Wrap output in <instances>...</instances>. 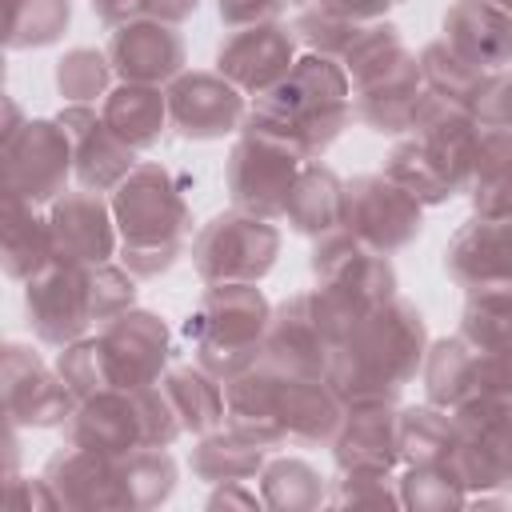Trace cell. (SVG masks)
Instances as JSON below:
<instances>
[{
  "label": "cell",
  "mask_w": 512,
  "mask_h": 512,
  "mask_svg": "<svg viewBox=\"0 0 512 512\" xmlns=\"http://www.w3.org/2000/svg\"><path fill=\"white\" fill-rule=\"evenodd\" d=\"M428 344L432 340L416 304H408L404 296H392L356 320V328L332 356L328 380L348 408L396 404L400 388L424 368Z\"/></svg>",
  "instance_id": "cell-1"
},
{
  "label": "cell",
  "mask_w": 512,
  "mask_h": 512,
  "mask_svg": "<svg viewBox=\"0 0 512 512\" xmlns=\"http://www.w3.org/2000/svg\"><path fill=\"white\" fill-rule=\"evenodd\" d=\"M168 368V328L144 308H128L116 320L100 324L96 336H84L56 356L60 380L76 400L104 388H148L160 384Z\"/></svg>",
  "instance_id": "cell-2"
},
{
  "label": "cell",
  "mask_w": 512,
  "mask_h": 512,
  "mask_svg": "<svg viewBox=\"0 0 512 512\" xmlns=\"http://www.w3.org/2000/svg\"><path fill=\"white\" fill-rule=\"evenodd\" d=\"M112 216L120 232V264L136 280L168 272L192 236V208L164 164H136L112 192Z\"/></svg>",
  "instance_id": "cell-3"
},
{
  "label": "cell",
  "mask_w": 512,
  "mask_h": 512,
  "mask_svg": "<svg viewBox=\"0 0 512 512\" xmlns=\"http://www.w3.org/2000/svg\"><path fill=\"white\" fill-rule=\"evenodd\" d=\"M252 112L292 132L316 156L352 120V80L340 60L304 52L272 88L252 96Z\"/></svg>",
  "instance_id": "cell-4"
},
{
  "label": "cell",
  "mask_w": 512,
  "mask_h": 512,
  "mask_svg": "<svg viewBox=\"0 0 512 512\" xmlns=\"http://www.w3.org/2000/svg\"><path fill=\"white\" fill-rule=\"evenodd\" d=\"M68 444L124 456L136 448H172L184 436V424L160 384L148 388H104L76 400L68 424Z\"/></svg>",
  "instance_id": "cell-5"
},
{
  "label": "cell",
  "mask_w": 512,
  "mask_h": 512,
  "mask_svg": "<svg viewBox=\"0 0 512 512\" xmlns=\"http://www.w3.org/2000/svg\"><path fill=\"white\" fill-rule=\"evenodd\" d=\"M272 308L256 284H204L200 304L184 320V336L196 348V364L216 380H228L264 360Z\"/></svg>",
  "instance_id": "cell-6"
},
{
  "label": "cell",
  "mask_w": 512,
  "mask_h": 512,
  "mask_svg": "<svg viewBox=\"0 0 512 512\" xmlns=\"http://www.w3.org/2000/svg\"><path fill=\"white\" fill-rule=\"evenodd\" d=\"M308 160H312L308 148L292 132H284L280 124H272L248 108V116L236 132V144L228 152V164H224V184L232 192V208H244V212L268 216V220L284 216L292 184Z\"/></svg>",
  "instance_id": "cell-7"
},
{
  "label": "cell",
  "mask_w": 512,
  "mask_h": 512,
  "mask_svg": "<svg viewBox=\"0 0 512 512\" xmlns=\"http://www.w3.org/2000/svg\"><path fill=\"white\" fill-rule=\"evenodd\" d=\"M356 320L360 316L344 308L336 296H328L324 288L296 292L272 308L264 360L288 376H328L332 356L348 340Z\"/></svg>",
  "instance_id": "cell-8"
},
{
  "label": "cell",
  "mask_w": 512,
  "mask_h": 512,
  "mask_svg": "<svg viewBox=\"0 0 512 512\" xmlns=\"http://www.w3.org/2000/svg\"><path fill=\"white\" fill-rule=\"evenodd\" d=\"M420 376L428 400L448 412H464L480 404H512V352L476 344L460 332L428 344Z\"/></svg>",
  "instance_id": "cell-9"
},
{
  "label": "cell",
  "mask_w": 512,
  "mask_h": 512,
  "mask_svg": "<svg viewBox=\"0 0 512 512\" xmlns=\"http://www.w3.org/2000/svg\"><path fill=\"white\" fill-rule=\"evenodd\" d=\"M280 256V228L268 216L228 208L192 236V268L204 284H260Z\"/></svg>",
  "instance_id": "cell-10"
},
{
  "label": "cell",
  "mask_w": 512,
  "mask_h": 512,
  "mask_svg": "<svg viewBox=\"0 0 512 512\" xmlns=\"http://www.w3.org/2000/svg\"><path fill=\"white\" fill-rule=\"evenodd\" d=\"M24 312L40 344L68 348L104 324L100 308V276L96 264H64L52 260L40 276L28 280Z\"/></svg>",
  "instance_id": "cell-11"
},
{
  "label": "cell",
  "mask_w": 512,
  "mask_h": 512,
  "mask_svg": "<svg viewBox=\"0 0 512 512\" xmlns=\"http://www.w3.org/2000/svg\"><path fill=\"white\" fill-rule=\"evenodd\" d=\"M312 276H316V288L336 296L356 316H368L372 308H380L384 300L396 296V272L388 264V252L356 240L344 228L316 240Z\"/></svg>",
  "instance_id": "cell-12"
},
{
  "label": "cell",
  "mask_w": 512,
  "mask_h": 512,
  "mask_svg": "<svg viewBox=\"0 0 512 512\" xmlns=\"http://www.w3.org/2000/svg\"><path fill=\"white\" fill-rule=\"evenodd\" d=\"M340 228L392 256L420 236L424 204L404 184H396L388 172H368V176H356L344 184V224Z\"/></svg>",
  "instance_id": "cell-13"
},
{
  "label": "cell",
  "mask_w": 512,
  "mask_h": 512,
  "mask_svg": "<svg viewBox=\"0 0 512 512\" xmlns=\"http://www.w3.org/2000/svg\"><path fill=\"white\" fill-rule=\"evenodd\" d=\"M348 80H352V120H360L380 136H400L412 128L416 108L424 100V76L416 52L396 48L392 56Z\"/></svg>",
  "instance_id": "cell-14"
},
{
  "label": "cell",
  "mask_w": 512,
  "mask_h": 512,
  "mask_svg": "<svg viewBox=\"0 0 512 512\" xmlns=\"http://www.w3.org/2000/svg\"><path fill=\"white\" fill-rule=\"evenodd\" d=\"M4 172L8 192L44 204L64 196L68 176H76L72 164V140L60 120H24V128L4 140Z\"/></svg>",
  "instance_id": "cell-15"
},
{
  "label": "cell",
  "mask_w": 512,
  "mask_h": 512,
  "mask_svg": "<svg viewBox=\"0 0 512 512\" xmlns=\"http://www.w3.org/2000/svg\"><path fill=\"white\" fill-rule=\"evenodd\" d=\"M456 452L452 464L468 488H512V404H480L452 412Z\"/></svg>",
  "instance_id": "cell-16"
},
{
  "label": "cell",
  "mask_w": 512,
  "mask_h": 512,
  "mask_svg": "<svg viewBox=\"0 0 512 512\" xmlns=\"http://www.w3.org/2000/svg\"><path fill=\"white\" fill-rule=\"evenodd\" d=\"M164 92H168L172 128L184 140H220L228 132H240V124L248 116L244 92L232 80H224L220 72L184 68Z\"/></svg>",
  "instance_id": "cell-17"
},
{
  "label": "cell",
  "mask_w": 512,
  "mask_h": 512,
  "mask_svg": "<svg viewBox=\"0 0 512 512\" xmlns=\"http://www.w3.org/2000/svg\"><path fill=\"white\" fill-rule=\"evenodd\" d=\"M52 248L64 264H108L120 252V232L112 216V200L92 188H76L52 200L48 212Z\"/></svg>",
  "instance_id": "cell-18"
},
{
  "label": "cell",
  "mask_w": 512,
  "mask_h": 512,
  "mask_svg": "<svg viewBox=\"0 0 512 512\" xmlns=\"http://www.w3.org/2000/svg\"><path fill=\"white\" fill-rule=\"evenodd\" d=\"M104 52L116 68V80H124V84L168 88L188 64V48H184L180 28L164 24V20H152V16L112 28Z\"/></svg>",
  "instance_id": "cell-19"
},
{
  "label": "cell",
  "mask_w": 512,
  "mask_h": 512,
  "mask_svg": "<svg viewBox=\"0 0 512 512\" xmlns=\"http://www.w3.org/2000/svg\"><path fill=\"white\" fill-rule=\"evenodd\" d=\"M4 408H8V420L20 428L28 424L52 428V424H68L76 396L60 380V372L48 368L32 348L8 344L4 348Z\"/></svg>",
  "instance_id": "cell-20"
},
{
  "label": "cell",
  "mask_w": 512,
  "mask_h": 512,
  "mask_svg": "<svg viewBox=\"0 0 512 512\" xmlns=\"http://www.w3.org/2000/svg\"><path fill=\"white\" fill-rule=\"evenodd\" d=\"M296 44V32L276 20L232 28L216 52V72L232 80L244 96H260L296 64Z\"/></svg>",
  "instance_id": "cell-21"
},
{
  "label": "cell",
  "mask_w": 512,
  "mask_h": 512,
  "mask_svg": "<svg viewBox=\"0 0 512 512\" xmlns=\"http://www.w3.org/2000/svg\"><path fill=\"white\" fill-rule=\"evenodd\" d=\"M60 124L72 140V164H76V180L80 188H92V192H116L128 172L140 164L136 160V148H128L112 124L104 120V112H96L92 104H68L60 112Z\"/></svg>",
  "instance_id": "cell-22"
},
{
  "label": "cell",
  "mask_w": 512,
  "mask_h": 512,
  "mask_svg": "<svg viewBox=\"0 0 512 512\" xmlns=\"http://www.w3.org/2000/svg\"><path fill=\"white\" fill-rule=\"evenodd\" d=\"M284 380L268 360H256L252 368L236 372L224 380V428L236 436L260 444V448H280L284 444V420H280V400H284Z\"/></svg>",
  "instance_id": "cell-23"
},
{
  "label": "cell",
  "mask_w": 512,
  "mask_h": 512,
  "mask_svg": "<svg viewBox=\"0 0 512 512\" xmlns=\"http://www.w3.org/2000/svg\"><path fill=\"white\" fill-rule=\"evenodd\" d=\"M44 480L60 508H128L116 456L68 444L48 460Z\"/></svg>",
  "instance_id": "cell-24"
},
{
  "label": "cell",
  "mask_w": 512,
  "mask_h": 512,
  "mask_svg": "<svg viewBox=\"0 0 512 512\" xmlns=\"http://www.w3.org/2000/svg\"><path fill=\"white\" fill-rule=\"evenodd\" d=\"M444 268L464 292L512 280V216L468 220L452 236V244L444 252Z\"/></svg>",
  "instance_id": "cell-25"
},
{
  "label": "cell",
  "mask_w": 512,
  "mask_h": 512,
  "mask_svg": "<svg viewBox=\"0 0 512 512\" xmlns=\"http://www.w3.org/2000/svg\"><path fill=\"white\" fill-rule=\"evenodd\" d=\"M332 456L340 472H392L400 464V412L396 404H360L348 408Z\"/></svg>",
  "instance_id": "cell-26"
},
{
  "label": "cell",
  "mask_w": 512,
  "mask_h": 512,
  "mask_svg": "<svg viewBox=\"0 0 512 512\" xmlns=\"http://www.w3.org/2000/svg\"><path fill=\"white\" fill-rule=\"evenodd\" d=\"M440 40L484 72H512V16L484 0H456L444 12Z\"/></svg>",
  "instance_id": "cell-27"
},
{
  "label": "cell",
  "mask_w": 512,
  "mask_h": 512,
  "mask_svg": "<svg viewBox=\"0 0 512 512\" xmlns=\"http://www.w3.org/2000/svg\"><path fill=\"white\" fill-rule=\"evenodd\" d=\"M348 416L344 396L332 388L328 376H288L280 420H284V444L292 448H320L336 440L340 424Z\"/></svg>",
  "instance_id": "cell-28"
},
{
  "label": "cell",
  "mask_w": 512,
  "mask_h": 512,
  "mask_svg": "<svg viewBox=\"0 0 512 512\" xmlns=\"http://www.w3.org/2000/svg\"><path fill=\"white\" fill-rule=\"evenodd\" d=\"M104 120L112 124V132L136 148V152H148L160 144V136L172 128V116H168V92L156 88V84H124L116 80V88L104 96L100 104Z\"/></svg>",
  "instance_id": "cell-29"
},
{
  "label": "cell",
  "mask_w": 512,
  "mask_h": 512,
  "mask_svg": "<svg viewBox=\"0 0 512 512\" xmlns=\"http://www.w3.org/2000/svg\"><path fill=\"white\" fill-rule=\"evenodd\" d=\"M284 220L292 232L312 236V240L336 232L344 224V180L328 164L308 160L292 184V196L284 204Z\"/></svg>",
  "instance_id": "cell-30"
},
{
  "label": "cell",
  "mask_w": 512,
  "mask_h": 512,
  "mask_svg": "<svg viewBox=\"0 0 512 512\" xmlns=\"http://www.w3.org/2000/svg\"><path fill=\"white\" fill-rule=\"evenodd\" d=\"M468 196L476 216H512V132L508 128L480 124L472 172H468Z\"/></svg>",
  "instance_id": "cell-31"
},
{
  "label": "cell",
  "mask_w": 512,
  "mask_h": 512,
  "mask_svg": "<svg viewBox=\"0 0 512 512\" xmlns=\"http://www.w3.org/2000/svg\"><path fill=\"white\" fill-rule=\"evenodd\" d=\"M56 260L52 228L36 216V204L8 192L4 196V272L12 280H32Z\"/></svg>",
  "instance_id": "cell-32"
},
{
  "label": "cell",
  "mask_w": 512,
  "mask_h": 512,
  "mask_svg": "<svg viewBox=\"0 0 512 512\" xmlns=\"http://www.w3.org/2000/svg\"><path fill=\"white\" fill-rule=\"evenodd\" d=\"M384 172H388L396 184H404L420 204H444V200H452L456 192H468V180H464L448 160H440L428 144H420L412 132H408V140H400V144L392 148Z\"/></svg>",
  "instance_id": "cell-33"
},
{
  "label": "cell",
  "mask_w": 512,
  "mask_h": 512,
  "mask_svg": "<svg viewBox=\"0 0 512 512\" xmlns=\"http://www.w3.org/2000/svg\"><path fill=\"white\" fill-rule=\"evenodd\" d=\"M160 388L168 392L184 432L208 436V432L224 428V380H216L208 368H200V364L168 368L160 376Z\"/></svg>",
  "instance_id": "cell-34"
},
{
  "label": "cell",
  "mask_w": 512,
  "mask_h": 512,
  "mask_svg": "<svg viewBox=\"0 0 512 512\" xmlns=\"http://www.w3.org/2000/svg\"><path fill=\"white\" fill-rule=\"evenodd\" d=\"M268 448L236 436L232 428H216L200 436L192 448V476L204 484H232V480H256L260 468L268 464Z\"/></svg>",
  "instance_id": "cell-35"
},
{
  "label": "cell",
  "mask_w": 512,
  "mask_h": 512,
  "mask_svg": "<svg viewBox=\"0 0 512 512\" xmlns=\"http://www.w3.org/2000/svg\"><path fill=\"white\" fill-rule=\"evenodd\" d=\"M420 76H424V92L476 112V104H480V96H484V88L496 72H484L472 60H464L456 48H448L444 40H432L420 52Z\"/></svg>",
  "instance_id": "cell-36"
},
{
  "label": "cell",
  "mask_w": 512,
  "mask_h": 512,
  "mask_svg": "<svg viewBox=\"0 0 512 512\" xmlns=\"http://www.w3.org/2000/svg\"><path fill=\"white\" fill-rule=\"evenodd\" d=\"M456 452V416L440 404L400 408V464H440Z\"/></svg>",
  "instance_id": "cell-37"
},
{
  "label": "cell",
  "mask_w": 512,
  "mask_h": 512,
  "mask_svg": "<svg viewBox=\"0 0 512 512\" xmlns=\"http://www.w3.org/2000/svg\"><path fill=\"white\" fill-rule=\"evenodd\" d=\"M256 480H260V496H264L268 508L296 512V508H320L328 500L320 472L308 460H300V456H276V460H268Z\"/></svg>",
  "instance_id": "cell-38"
},
{
  "label": "cell",
  "mask_w": 512,
  "mask_h": 512,
  "mask_svg": "<svg viewBox=\"0 0 512 512\" xmlns=\"http://www.w3.org/2000/svg\"><path fill=\"white\" fill-rule=\"evenodd\" d=\"M464 296L468 300H464V316H460V336L512 352V280L468 288Z\"/></svg>",
  "instance_id": "cell-39"
},
{
  "label": "cell",
  "mask_w": 512,
  "mask_h": 512,
  "mask_svg": "<svg viewBox=\"0 0 512 512\" xmlns=\"http://www.w3.org/2000/svg\"><path fill=\"white\" fill-rule=\"evenodd\" d=\"M116 464H120L128 508H152L168 500L176 488V460L168 456V448H136L116 456Z\"/></svg>",
  "instance_id": "cell-40"
},
{
  "label": "cell",
  "mask_w": 512,
  "mask_h": 512,
  "mask_svg": "<svg viewBox=\"0 0 512 512\" xmlns=\"http://www.w3.org/2000/svg\"><path fill=\"white\" fill-rule=\"evenodd\" d=\"M72 20V0H8V48H44L56 44Z\"/></svg>",
  "instance_id": "cell-41"
},
{
  "label": "cell",
  "mask_w": 512,
  "mask_h": 512,
  "mask_svg": "<svg viewBox=\"0 0 512 512\" xmlns=\"http://www.w3.org/2000/svg\"><path fill=\"white\" fill-rule=\"evenodd\" d=\"M56 88L68 104H96L116 88V68L108 60V52L72 48L56 64Z\"/></svg>",
  "instance_id": "cell-42"
},
{
  "label": "cell",
  "mask_w": 512,
  "mask_h": 512,
  "mask_svg": "<svg viewBox=\"0 0 512 512\" xmlns=\"http://www.w3.org/2000/svg\"><path fill=\"white\" fill-rule=\"evenodd\" d=\"M372 24V20H368ZM364 20H352V16H340V12H332V8H324V4H300V12H296V20H292V32H296V40L308 48V52H320V56H332V60H340L348 48H352V40L368 28Z\"/></svg>",
  "instance_id": "cell-43"
},
{
  "label": "cell",
  "mask_w": 512,
  "mask_h": 512,
  "mask_svg": "<svg viewBox=\"0 0 512 512\" xmlns=\"http://www.w3.org/2000/svg\"><path fill=\"white\" fill-rule=\"evenodd\" d=\"M396 484H400V504L408 508H456L468 500V484L452 460L412 464Z\"/></svg>",
  "instance_id": "cell-44"
},
{
  "label": "cell",
  "mask_w": 512,
  "mask_h": 512,
  "mask_svg": "<svg viewBox=\"0 0 512 512\" xmlns=\"http://www.w3.org/2000/svg\"><path fill=\"white\" fill-rule=\"evenodd\" d=\"M392 472H340L332 504H400V488L388 484Z\"/></svg>",
  "instance_id": "cell-45"
},
{
  "label": "cell",
  "mask_w": 512,
  "mask_h": 512,
  "mask_svg": "<svg viewBox=\"0 0 512 512\" xmlns=\"http://www.w3.org/2000/svg\"><path fill=\"white\" fill-rule=\"evenodd\" d=\"M476 120L484 128H508L512 132V72H496L476 104Z\"/></svg>",
  "instance_id": "cell-46"
},
{
  "label": "cell",
  "mask_w": 512,
  "mask_h": 512,
  "mask_svg": "<svg viewBox=\"0 0 512 512\" xmlns=\"http://www.w3.org/2000/svg\"><path fill=\"white\" fill-rule=\"evenodd\" d=\"M288 8V0H216L220 24L232 28H248V24H268Z\"/></svg>",
  "instance_id": "cell-47"
},
{
  "label": "cell",
  "mask_w": 512,
  "mask_h": 512,
  "mask_svg": "<svg viewBox=\"0 0 512 512\" xmlns=\"http://www.w3.org/2000/svg\"><path fill=\"white\" fill-rule=\"evenodd\" d=\"M316 4H324V8H332V12H340V16H352V20H384L392 8H400V4H408V0H316Z\"/></svg>",
  "instance_id": "cell-48"
},
{
  "label": "cell",
  "mask_w": 512,
  "mask_h": 512,
  "mask_svg": "<svg viewBox=\"0 0 512 512\" xmlns=\"http://www.w3.org/2000/svg\"><path fill=\"white\" fill-rule=\"evenodd\" d=\"M92 12L108 28H120L128 20H144L148 16V0H92Z\"/></svg>",
  "instance_id": "cell-49"
},
{
  "label": "cell",
  "mask_w": 512,
  "mask_h": 512,
  "mask_svg": "<svg viewBox=\"0 0 512 512\" xmlns=\"http://www.w3.org/2000/svg\"><path fill=\"white\" fill-rule=\"evenodd\" d=\"M212 508H228V504H236V508H256V504H264V496H256L252 488H248V480H232V484H216V496L208 500Z\"/></svg>",
  "instance_id": "cell-50"
},
{
  "label": "cell",
  "mask_w": 512,
  "mask_h": 512,
  "mask_svg": "<svg viewBox=\"0 0 512 512\" xmlns=\"http://www.w3.org/2000/svg\"><path fill=\"white\" fill-rule=\"evenodd\" d=\"M200 8V0H148V16L152 20H164V24H184L192 12Z\"/></svg>",
  "instance_id": "cell-51"
},
{
  "label": "cell",
  "mask_w": 512,
  "mask_h": 512,
  "mask_svg": "<svg viewBox=\"0 0 512 512\" xmlns=\"http://www.w3.org/2000/svg\"><path fill=\"white\" fill-rule=\"evenodd\" d=\"M484 4H492V8H500V12H508V16H512V0H484Z\"/></svg>",
  "instance_id": "cell-52"
},
{
  "label": "cell",
  "mask_w": 512,
  "mask_h": 512,
  "mask_svg": "<svg viewBox=\"0 0 512 512\" xmlns=\"http://www.w3.org/2000/svg\"><path fill=\"white\" fill-rule=\"evenodd\" d=\"M296 4H312V0H296Z\"/></svg>",
  "instance_id": "cell-53"
}]
</instances>
